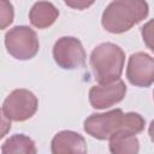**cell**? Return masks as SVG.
Segmentation results:
<instances>
[{
  "mask_svg": "<svg viewBox=\"0 0 154 154\" xmlns=\"http://www.w3.org/2000/svg\"><path fill=\"white\" fill-rule=\"evenodd\" d=\"M144 128V119L137 113H123L122 109H113L107 113L91 114L84 122V130L95 138H111L118 132L136 135Z\"/></svg>",
  "mask_w": 154,
  "mask_h": 154,
  "instance_id": "6da1fadb",
  "label": "cell"
},
{
  "mask_svg": "<svg viewBox=\"0 0 154 154\" xmlns=\"http://www.w3.org/2000/svg\"><path fill=\"white\" fill-rule=\"evenodd\" d=\"M147 14L148 4L144 1H113L102 14V25L107 31L119 34L132 28Z\"/></svg>",
  "mask_w": 154,
  "mask_h": 154,
  "instance_id": "7a4b0ae2",
  "label": "cell"
},
{
  "mask_svg": "<svg viewBox=\"0 0 154 154\" xmlns=\"http://www.w3.org/2000/svg\"><path fill=\"white\" fill-rule=\"evenodd\" d=\"M125 54L122 48L114 43H102L97 46L90 57V65L93 67L96 81L100 84H108L119 79Z\"/></svg>",
  "mask_w": 154,
  "mask_h": 154,
  "instance_id": "3957f363",
  "label": "cell"
},
{
  "mask_svg": "<svg viewBox=\"0 0 154 154\" xmlns=\"http://www.w3.org/2000/svg\"><path fill=\"white\" fill-rule=\"evenodd\" d=\"M5 45L11 55L25 60L32 58L38 51V40L32 29L28 26H14L5 36Z\"/></svg>",
  "mask_w": 154,
  "mask_h": 154,
  "instance_id": "277c9868",
  "label": "cell"
},
{
  "mask_svg": "<svg viewBox=\"0 0 154 154\" xmlns=\"http://www.w3.org/2000/svg\"><path fill=\"white\" fill-rule=\"evenodd\" d=\"M37 109L36 96L26 89L13 90L4 101L2 116L8 120L22 122L30 118Z\"/></svg>",
  "mask_w": 154,
  "mask_h": 154,
  "instance_id": "5b68a950",
  "label": "cell"
},
{
  "mask_svg": "<svg viewBox=\"0 0 154 154\" xmlns=\"http://www.w3.org/2000/svg\"><path fill=\"white\" fill-rule=\"evenodd\" d=\"M55 63L63 69H77L85 64V51L79 40L75 37L59 38L53 48Z\"/></svg>",
  "mask_w": 154,
  "mask_h": 154,
  "instance_id": "8992f818",
  "label": "cell"
},
{
  "mask_svg": "<svg viewBox=\"0 0 154 154\" xmlns=\"http://www.w3.org/2000/svg\"><path fill=\"white\" fill-rule=\"evenodd\" d=\"M126 76L130 83L148 87L154 82V58L147 53H135L129 58Z\"/></svg>",
  "mask_w": 154,
  "mask_h": 154,
  "instance_id": "52a82bcc",
  "label": "cell"
},
{
  "mask_svg": "<svg viewBox=\"0 0 154 154\" xmlns=\"http://www.w3.org/2000/svg\"><path fill=\"white\" fill-rule=\"evenodd\" d=\"M126 93L123 81L118 79L108 84H99L90 89L89 101L94 108H106L119 102Z\"/></svg>",
  "mask_w": 154,
  "mask_h": 154,
  "instance_id": "ba28073f",
  "label": "cell"
},
{
  "mask_svg": "<svg viewBox=\"0 0 154 154\" xmlns=\"http://www.w3.org/2000/svg\"><path fill=\"white\" fill-rule=\"evenodd\" d=\"M52 154H87V143L79 134L61 131L52 141Z\"/></svg>",
  "mask_w": 154,
  "mask_h": 154,
  "instance_id": "9c48e42d",
  "label": "cell"
},
{
  "mask_svg": "<svg viewBox=\"0 0 154 154\" xmlns=\"http://www.w3.org/2000/svg\"><path fill=\"white\" fill-rule=\"evenodd\" d=\"M58 14H59V12L54 7L53 4L40 1V2H36L31 7L29 17H30V22L34 26H36L38 29H43V28H47L51 24H53L54 20L57 19Z\"/></svg>",
  "mask_w": 154,
  "mask_h": 154,
  "instance_id": "30bf717a",
  "label": "cell"
},
{
  "mask_svg": "<svg viewBox=\"0 0 154 154\" xmlns=\"http://www.w3.org/2000/svg\"><path fill=\"white\" fill-rule=\"evenodd\" d=\"M109 149L112 154H137L138 140L129 132H118L109 138Z\"/></svg>",
  "mask_w": 154,
  "mask_h": 154,
  "instance_id": "8fae6325",
  "label": "cell"
},
{
  "mask_svg": "<svg viewBox=\"0 0 154 154\" xmlns=\"http://www.w3.org/2000/svg\"><path fill=\"white\" fill-rule=\"evenodd\" d=\"M1 152L2 154H36V147L31 138L17 134L5 141Z\"/></svg>",
  "mask_w": 154,
  "mask_h": 154,
  "instance_id": "7c38bea8",
  "label": "cell"
},
{
  "mask_svg": "<svg viewBox=\"0 0 154 154\" xmlns=\"http://www.w3.org/2000/svg\"><path fill=\"white\" fill-rule=\"evenodd\" d=\"M13 19V7L8 1L1 0L0 1V22L1 29H5L7 25L12 23Z\"/></svg>",
  "mask_w": 154,
  "mask_h": 154,
  "instance_id": "4fadbf2b",
  "label": "cell"
},
{
  "mask_svg": "<svg viewBox=\"0 0 154 154\" xmlns=\"http://www.w3.org/2000/svg\"><path fill=\"white\" fill-rule=\"evenodd\" d=\"M142 37L147 47L154 52V19L149 20L142 26Z\"/></svg>",
  "mask_w": 154,
  "mask_h": 154,
  "instance_id": "5bb4252c",
  "label": "cell"
},
{
  "mask_svg": "<svg viewBox=\"0 0 154 154\" xmlns=\"http://www.w3.org/2000/svg\"><path fill=\"white\" fill-rule=\"evenodd\" d=\"M67 6H71V7H73V8H78V10H83V8H85V7H88V6H90L91 4H93V1H89V2H85V1H83V2H79V1H66L65 2Z\"/></svg>",
  "mask_w": 154,
  "mask_h": 154,
  "instance_id": "9a60e30c",
  "label": "cell"
},
{
  "mask_svg": "<svg viewBox=\"0 0 154 154\" xmlns=\"http://www.w3.org/2000/svg\"><path fill=\"white\" fill-rule=\"evenodd\" d=\"M149 136H150V138H152V141L154 142V120L150 123V125H149Z\"/></svg>",
  "mask_w": 154,
  "mask_h": 154,
  "instance_id": "2e32d148",
  "label": "cell"
}]
</instances>
